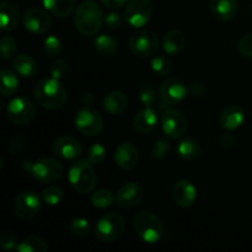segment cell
<instances>
[{
    "mask_svg": "<svg viewBox=\"0 0 252 252\" xmlns=\"http://www.w3.org/2000/svg\"><path fill=\"white\" fill-rule=\"evenodd\" d=\"M105 21L100 5L94 0H85L74 12V24L76 30L86 37L95 36Z\"/></svg>",
    "mask_w": 252,
    "mask_h": 252,
    "instance_id": "obj_1",
    "label": "cell"
},
{
    "mask_svg": "<svg viewBox=\"0 0 252 252\" xmlns=\"http://www.w3.org/2000/svg\"><path fill=\"white\" fill-rule=\"evenodd\" d=\"M34 98L47 110H59L65 105L66 90L58 79L43 78L33 90Z\"/></svg>",
    "mask_w": 252,
    "mask_h": 252,
    "instance_id": "obj_2",
    "label": "cell"
},
{
    "mask_svg": "<svg viewBox=\"0 0 252 252\" xmlns=\"http://www.w3.org/2000/svg\"><path fill=\"white\" fill-rule=\"evenodd\" d=\"M134 230L140 240L147 244H157L164 235V224L155 213L142 211L134 218Z\"/></svg>",
    "mask_w": 252,
    "mask_h": 252,
    "instance_id": "obj_3",
    "label": "cell"
},
{
    "mask_svg": "<svg viewBox=\"0 0 252 252\" xmlns=\"http://www.w3.org/2000/svg\"><path fill=\"white\" fill-rule=\"evenodd\" d=\"M93 166L94 165L90 164L88 160H78L69 167V182L79 193H90L95 189L97 177Z\"/></svg>",
    "mask_w": 252,
    "mask_h": 252,
    "instance_id": "obj_4",
    "label": "cell"
},
{
    "mask_svg": "<svg viewBox=\"0 0 252 252\" xmlns=\"http://www.w3.org/2000/svg\"><path fill=\"white\" fill-rule=\"evenodd\" d=\"M126 221L121 214L116 212L106 213L96 223L95 236L103 243H111L120 238L125 231Z\"/></svg>",
    "mask_w": 252,
    "mask_h": 252,
    "instance_id": "obj_5",
    "label": "cell"
},
{
    "mask_svg": "<svg viewBox=\"0 0 252 252\" xmlns=\"http://www.w3.org/2000/svg\"><path fill=\"white\" fill-rule=\"evenodd\" d=\"M160 47L159 37L150 30H139L129 38V48L133 54L142 58L154 56Z\"/></svg>",
    "mask_w": 252,
    "mask_h": 252,
    "instance_id": "obj_6",
    "label": "cell"
},
{
    "mask_svg": "<svg viewBox=\"0 0 252 252\" xmlns=\"http://www.w3.org/2000/svg\"><path fill=\"white\" fill-rule=\"evenodd\" d=\"M30 174L41 184H53L62 177L63 166L58 160L43 158L30 165Z\"/></svg>",
    "mask_w": 252,
    "mask_h": 252,
    "instance_id": "obj_7",
    "label": "cell"
},
{
    "mask_svg": "<svg viewBox=\"0 0 252 252\" xmlns=\"http://www.w3.org/2000/svg\"><path fill=\"white\" fill-rule=\"evenodd\" d=\"M75 126L81 134L86 137H96L102 132L103 120L98 111L91 106H85L76 113Z\"/></svg>",
    "mask_w": 252,
    "mask_h": 252,
    "instance_id": "obj_8",
    "label": "cell"
},
{
    "mask_svg": "<svg viewBox=\"0 0 252 252\" xmlns=\"http://www.w3.org/2000/svg\"><path fill=\"white\" fill-rule=\"evenodd\" d=\"M42 207L41 198L33 191H25L16 197L14 202L15 216L22 220H30L37 217Z\"/></svg>",
    "mask_w": 252,
    "mask_h": 252,
    "instance_id": "obj_9",
    "label": "cell"
},
{
    "mask_svg": "<svg viewBox=\"0 0 252 252\" xmlns=\"http://www.w3.org/2000/svg\"><path fill=\"white\" fill-rule=\"evenodd\" d=\"M153 14L150 0H130L125 10V20L135 29H140L149 22Z\"/></svg>",
    "mask_w": 252,
    "mask_h": 252,
    "instance_id": "obj_10",
    "label": "cell"
},
{
    "mask_svg": "<svg viewBox=\"0 0 252 252\" xmlns=\"http://www.w3.org/2000/svg\"><path fill=\"white\" fill-rule=\"evenodd\" d=\"M7 117L17 126L29 125L34 117V106L25 96L12 98L7 105Z\"/></svg>",
    "mask_w": 252,
    "mask_h": 252,
    "instance_id": "obj_11",
    "label": "cell"
},
{
    "mask_svg": "<svg viewBox=\"0 0 252 252\" xmlns=\"http://www.w3.org/2000/svg\"><path fill=\"white\" fill-rule=\"evenodd\" d=\"M160 98L166 106H175L186 98L189 89L186 84L177 78H170L160 85Z\"/></svg>",
    "mask_w": 252,
    "mask_h": 252,
    "instance_id": "obj_12",
    "label": "cell"
},
{
    "mask_svg": "<svg viewBox=\"0 0 252 252\" xmlns=\"http://www.w3.org/2000/svg\"><path fill=\"white\" fill-rule=\"evenodd\" d=\"M22 24L27 31L34 34H42L49 31L52 26V20L44 10L39 7H31L22 15Z\"/></svg>",
    "mask_w": 252,
    "mask_h": 252,
    "instance_id": "obj_13",
    "label": "cell"
},
{
    "mask_svg": "<svg viewBox=\"0 0 252 252\" xmlns=\"http://www.w3.org/2000/svg\"><path fill=\"white\" fill-rule=\"evenodd\" d=\"M161 129L169 138L177 139L186 133V117L177 110L165 111L161 116Z\"/></svg>",
    "mask_w": 252,
    "mask_h": 252,
    "instance_id": "obj_14",
    "label": "cell"
},
{
    "mask_svg": "<svg viewBox=\"0 0 252 252\" xmlns=\"http://www.w3.org/2000/svg\"><path fill=\"white\" fill-rule=\"evenodd\" d=\"M144 192L135 182H127L118 189L116 193V203L121 208H133L142 202Z\"/></svg>",
    "mask_w": 252,
    "mask_h": 252,
    "instance_id": "obj_15",
    "label": "cell"
},
{
    "mask_svg": "<svg viewBox=\"0 0 252 252\" xmlns=\"http://www.w3.org/2000/svg\"><path fill=\"white\" fill-rule=\"evenodd\" d=\"M171 197L181 208H189L197 199V189L189 180H180L172 186Z\"/></svg>",
    "mask_w": 252,
    "mask_h": 252,
    "instance_id": "obj_16",
    "label": "cell"
},
{
    "mask_svg": "<svg viewBox=\"0 0 252 252\" xmlns=\"http://www.w3.org/2000/svg\"><path fill=\"white\" fill-rule=\"evenodd\" d=\"M53 152L57 157L64 160L78 159L81 155V144L70 137H62L53 143Z\"/></svg>",
    "mask_w": 252,
    "mask_h": 252,
    "instance_id": "obj_17",
    "label": "cell"
},
{
    "mask_svg": "<svg viewBox=\"0 0 252 252\" xmlns=\"http://www.w3.org/2000/svg\"><path fill=\"white\" fill-rule=\"evenodd\" d=\"M139 153L138 149L130 143H122L115 152V161L122 170H130L138 164Z\"/></svg>",
    "mask_w": 252,
    "mask_h": 252,
    "instance_id": "obj_18",
    "label": "cell"
},
{
    "mask_svg": "<svg viewBox=\"0 0 252 252\" xmlns=\"http://www.w3.org/2000/svg\"><path fill=\"white\" fill-rule=\"evenodd\" d=\"M20 22V10L12 1H2L0 5V24L4 32L14 31Z\"/></svg>",
    "mask_w": 252,
    "mask_h": 252,
    "instance_id": "obj_19",
    "label": "cell"
},
{
    "mask_svg": "<svg viewBox=\"0 0 252 252\" xmlns=\"http://www.w3.org/2000/svg\"><path fill=\"white\" fill-rule=\"evenodd\" d=\"M245 121V112L239 106L233 105L226 107L219 116V125L225 130H235L243 126Z\"/></svg>",
    "mask_w": 252,
    "mask_h": 252,
    "instance_id": "obj_20",
    "label": "cell"
},
{
    "mask_svg": "<svg viewBox=\"0 0 252 252\" xmlns=\"http://www.w3.org/2000/svg\"><path fill=\"white\" fill-rule=\"evenodd\" d=\"M158 123L157 112L153 107H145L133 118V128L139 134H148L152 132Z\"/></svg>",
    "mask_w": 252,
    "mask_h": 252,
    "instance_id": "obj_21",
    "label": "cell"
},
{
    "mask_svg": "<svg viewBox=\"0 0 252 252\" xmlns=\"http://www.w3.org/2000/svg\"><path fill=\"white\" fill-rule=\"evenodd\" d=\"M211 12L218 21H230L238 12V0H211Z\"/></svg>",
    "mask_w": 252,
    "mask_h": 252,
    "instance_id": "obj_22",
    "label": "cell"
},
{
    "mask_svg": "<svg viewBox=\"0 0 252 252\" xmlns=\"http://www.w3.org/2000/svg\"><path fill=\"white\" fill-rule=\"evenodd\" d=\"M186 44V37L179 30H171L162 38V49L169 56L179 54Z\"/></svg>",
    "mask_w": 252,
    "mask_h": 252,
    "instance_id": "obj_23",
    "label": "cell"
},
{
    "mask_svg": "<svg viewBox=\"0 0 252 252\" xmlns=\"http://www.w3.org/2000/svg\"><path fill=\"white\" fill-rule=\"evenodd\" d=\"M128 98L122 91H111L103 98V107L111 115H120L126 110Z\"/></svg>",
    "mask_w": 252,
    "mask_h": 252,
    "instance_id": "obj_24",
    "label": "cell"
},
{
    "mask_svg": "<svg viewBox=\"0 0 252 252\" xmlns=\"http://www.w3.org/2000/svg\"><path fill=\"white\" fill-rule=\"evenodd\" d=\"M12 68L22 78H33L37 74V64L27 54H17L12 61Z\"/></svg>",
    "mask_w": 252,
    "mask_h": 252,
    "instance_id": "obj_25",
    "label": "cell"
},
{
    "mask_svg": "<svg viewBox=\"0 0 252 252\" xmlns=\"http://www.w3.org/2000/svg\"><path fill=\"white\" fill-rule=\"evenodd\" d=\"M43 5L54 16L68 17L75 9V0H43Z\"/></svg>",
    "mask_w": 252,
    "mask_h": 252,
    "instance_id": "obj_26",
    "label": "cell"
},
{
    "mask_svg": "<svg viewBox=\"0 0 252 252\" xmlns=\"http://www.w3.org/2000/svg\"><path fill=\"white\" fill-rule=\"evenodd\" d=\"M177 154L180 155V158L189 161L198 159L202 154L201 144L192 138H186L177 145Z\"/></svg>",
    "mask_w": 252,
    "mask_h": 252,
    "instance_id": "obj_27",
    "label": "cell"
},
{
    "mask_svg": "<svg viewBox=\"0 0 252 252\" xmlns=\"http://www.w3.org/2000/svg\"><path fill=\"white\" fill-rule=\"evenodd\" d=\"M95 49L98 54L102 57L115 56L118 49V43L112 36L108 34H101L95 39Z\"/></svg>",
    "mask_w": 252,
    "mask_h": 252,
    "instance_id": "obj_28",
    "label": "cell"
},
{
    "mask_svg": "<svg viewBox=\"0 0 252 252\" xmlns=\"http://www.w3.org/2000/svg\"><path fill=\"white\" fill-rule=\"evenodd\" d=\"M0 78H1L2 97H10V96L15 95L19 89V78L9 69H2L0 71Z\"/></svg>",
    "mask_w": 252,
    "mask_h": 252,
    "instance_id": "obj_29",
    "label": "cell"
},
{
    "mask_svg": "<svg viewBox=\"0 0 252 252\" xmlns=\"http://www.w3.org/2000/svg\"><path fill=\"white\" fill-rule=\"evenodd\" d=\"M16 250L19 252H46L48 246L39 236H29L16 246Z\"/></svg>",
    "mask_w": 252,
    "mask_h": 252,
    "instance_id": "obj_30",
    "label": "cell"
},
{
    "mask_svg": "<svg viewBox=\"0 0 252 252\" xmlns=\"http://www.w3.org/2000/svg\"><path fill=\"white\" fill-rule=\"evenodd\" d=\"M113 194L108 189H97L91 194V203L94 207L100 209L108 208L113 203Z\"/></svg>",
    "mask_w": 252,
    "mask_h": 252,
    "instance_id": "obj_31",
    "label": "cell"
},
{
    "mask_svg": "<svg viewBox=\"0 0 252 252\" xmlns=\"http://www.w3.org/2000/svg\"><path fill=\"white\" fill-rule=\"evenodd\" d=\"M172 62L169 58L162 56L154 57L152 61V69L155 74L159 76H166L172 71Z\"/></svg>",
    "mask_w": 252,
    "mask_h": 252,
    "instance_id": "obj_32",
    "label": "cell"
},
{
    "mask_svg": "<svg viewBox=\"0 0 252 252\" xmlns=\"http://www.w3.org/2000/svg\"><path fill=\"white\" fill-rule=\"evenodd\" d=\"M64 198L63 189L58 186H49L42 192V199L48 206H58Z\"/></svg>",
    "mask_w": 252,
    "mask_h": 252,
    "instance_id": "obj_33",
    "label": "cell"
},
{
    "mask_svg": "<svg viewBox=\"0 0 252 252\" xmlns=\"http://www.w3.org/2000/svg\"><path fill=\"white\" fill-rule=\"evenodd\" d=\"M105 158H106V149L102 144H100V143H95V144H93L88 149L86 160H88L90 164H93L94 166L100 165L101 162L105 160Z\"/></svg>",
    "mask_w": 252,
    "mask_h": 252,
    "instance_id": "obj_34",
    "label": "cell"
},
{
    "mask_svg": "<svg viewBox=\"0 0 252 252\" xmlns=\"http://www.w3.org/2000/svg\"><path fill=\"white\" fill-rule=\"evenodd\" d=\"M69 70H70V66H69V63L65 61V59H57L49 66V73H51V76L54 79H61L65 78L69 74Z\"/></svg>",
    "mask_w": 252,
    "mask_h": 252,
    "instance_id": "obj_35",
    "label": "cell"
},
{
    "mask_svg": "<svg viewBox=\"0 0 252 252\" xmlns=\"http://www.w3.org/2000/svg\"><path fill=\"white\" fill-rule=\"evenodd\" d=\"M152 154L155 159H166L171 154V144L166 139L157 140L152 148Z\"/></svg>",
    "mask_w": 252,
    "mask_h": 252,
    "instance_id": "obj_36",
    "label": "cell"
},
{
    "mask_svg": "<svg viewBox=\"0 0 252 252\" xmlns=\"http://www.w3.org/2000/svg\"><path fill=\"white\" fill-rule=\"evenodd\" d=\"M0 48H1V57L4 61H9L10 58L16 53V42L11 36H4L0 42Z\"/></svg>",
    "mask_w": 252,
    "mask_h": 252,
    "instance_id": "obj_37",
    "label": "cell"
},
{
    "mask_svg": "<svg viewBox=\"0 0 252 252\" xmlns=\"http://www.w3.org/2000/svg\"><path fill=\"white\" fill-rule=\"evenodd\" d=\"M70 233L75 236H86L91 230V225L85 218H75L70 223Z\"/></svg>",
    "mask_w": 252,
    "mask_h": 252,
    "instance_id": "obj_38",
    "label": "cell"
},
{
    "mask_svg": "<svg viewBox=\"0 0 252 252\" xmlns=\"http://www.w3.org/2000/svg\"><path fill=\"white\" fill-rule=\"evenodd\" d=\"M62 48V41L56 36H48L46 39H44V43H43V49L46 52L47 56H58L61 54Z\"/></svg>",
    "mask_w": 252,
    "mask_h": 252,
    "instance_id": "obj_39",
    "label": "cell"
},
{
    "mask_svg": "<svg viewBox=\"0 0 252 252\" xmlns=\"http://www.w3.org/2000/svg\"><path fill=\"white\" fill-rule=\"evenodd\" d=\"M139 98L142 105H144L145 107H154V105H157V93L152 86L143 88L139 94Z\"/></svg>",
    "mask_w": 252,
    "mask_h": 252,
    "instance_id": "obj_40",
    "label": "cell"
},
{
    "mask_svg": "<svg viewBox=\"0 0 252 252\" xmlns=\"http://www.w3.org/2000/svg\"><path fill=\"white\" fill-rule=\"evenodd\" d=\"M238 48L241 56H244L245 58L252 59V33L245 34L244 37H241V39L239 41Z\"/></svg>",
    "mask_w": 252,
    "mask_h": 252,
    "instance_id": "obj_41",
    "label": "cell"
},
{
    "mask_svg": "<svg viewBox=\"0 0 252 252\" xmlns=\"http://www.w3.org/2000/svg\"><path fill=\"white\" fill-rule=\"evenodd\" d=\"M0 246L4 250H12L17 246V239L16 235L11 231H4L0 235Z\"/></svg>",
    "mask_w": 252,
    "mask_h": 252,
    "instance_id": "obj_42",
    "label": "cell"
},
{
    "mask_svg": "<svg viewBox=\"0 0 252 252\" xmlns=\"http://www.w3.org/2000/svg\"><path fill=\"white\" fill-rule=\"evenodd\" d=\"M123 21H125V16L118 12H110L105 16V24L108 29H118L122 26Z\"/></svg>",
    "mask_w": 252,
    "mask_h": 252,
    "instance_id": "obj_43",
    "label": "cell"
},
{
    "mask_svg": "<svg viewBox=\"0 0 252 252\" xmlns=\"http://www.w3.org/2000/svg\"><path fill=\"white\" fill-rule=\"evenodd\" d=\"M100 1L102 2L103 6L115 10V9H120L121 6H123L128 0H100Z\"/></svg>",
    "mask_w": 252,
    "mask_h": 252,
    "instance_id": "obj_44",
    "label": "cell"
},
{
    "mask_svg": "<svg viewBox=\"0 0 252 252\" xmlns=\"http://www.w3.org/2000/svg\"><path fill=\"white\" fill-rule=\"evenodd\" d=\"M22 140H24V138H22V137H16V138H14V139H12L11 144H10V152H11L14 155H16L17 153L21 150Z\"/></svg>",
    "mask_w": 252,
    "mask_h": 252,
    "instance_id": "obj_45",
    "label": "cell"
},
{
    "mask_svg": "<svg viewBox=\"0 0 252 252\" xmlns=\"http://www.w3.org/2000/svg\"><path fill=\"white\" fill-rule=\"evenodd\" d=\"M204 90H206V88H204L203 84L201 83H192L191 86H189V93L193 96L203 95Z\"/></svg>",
    "mask_w": 252,
    "mask_h": 252,
    "instance_id": "obj_46",
    "label": "cell"
},
{
    "mask_svg": "<svg viewBox=\"0 0 252 252\" xmlns=\"http://www.w3.org/2000/svg\"><path fill=\"white\" fill-rule=\"evenodd\" d=\"M220 144L223 145L224 148H231L234 144V138L231 137L230 134H224L223 137L220 138Z\"/></svg>",
    "mask_w": 252,
    "mask_h": 252,
    "instance_id": "obj_47",
    "label": "cell"
},
{
    "mask_svg": "<svg viewBox=\"0 0 252 252\" xmlns=\"http://www.w3.org/2000/svg\"><path fill=\"white\" fill-rule=\"evenodd\" d=\"M1 1H5V0H1Z\"/></svg>",
    "mask_w": 252,
    "mask_h": 252,
    "instance_id": "obj_48",
    "label": "cell"
}]
</instances>
